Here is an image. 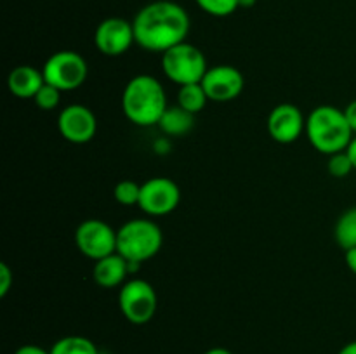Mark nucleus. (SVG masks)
Wrapping results in <instances>:
<instances>
[{
    "label": "nucleus",
    "mask_w": 356,
    "mask_h": 354,
    "mask_svg": "<svg viewBox=\"0 0 356 354\" xmlns=\"http://www.w3.org/2000/svg\"><path fill=\"white\" fill-rule=\"evenodd\" d=\"M136 44L149 52H165L186 42L190 16L186 9L172 0H155L136 14Z\"/></svg>",
    "instance_id": "f257e3e1"
},
{
    "label": "nucleus",
    "mask_w": 356,
    "mask_h": 354,
    "mask_svg": "<svg viewBox=\"0 0 356 354\" xmlns=\"http://www.w3.org/2000/svg\"><path fill=\"white\" fill-rule=\"evenodd\" d=\"M167 94L159 78L152 75H136L122 92V111L129 121L139 127L159 125L167 110Z\"/></svg>",
    "instance_id": "f03ea898"
},
{
    "label": "nucleus",
    "mask_w": 356,
    "mask_h": 354,
    "mask_svg": "<svg viewBox=\"0 0 356 354\" xmlns=\"http://www.w3.org/2000/svg\"><path fill=\"white\" fill-rule=\"evenodd\" d=\"M353 134L344 110L330 104L316 106L306 118V135L313 148L323 155L346 151L353 141Z\"/></svg>",
    "instance_id": "7ed1b4c3"
},
{
    "label": "nucleus",
    "mask_w": 356,
    "mask_h": 354,
    "mask_svg": "<svg viewBox=\"0 0 356 354\" xmlns=\"http://www.w3.org/2000/svg\"><path fill=\"white\" fill-rule=\"evenodd\" d=\"M162 229L152 219H132L117 229V252L129 262L141 264L160 252Z\"/></svg>",
    "instance_id": "20e7f679"
},
{
    "label": "nucleus",
    "mask_w": 356,
    "mask_h": 354,
    "mask_svg": "<svg viewBox=\"0 0 356 354\" xmlns=\"http://www.w3.org/2000/svg\"><path fill=\"white\" fill-rule=\"evenodd\" d=\"M209 65L204 52L190 42H183L162 54L163 75L179 87L200 83Z\"/></svg>",
    "instance_id": "39448f33"
},
{
    "label": "nucleus",
    "mask_w": 356,
    "mask_h": 354,
    "mask_svg": "<svg viewBox=\"0 0 356 354\" xmlns=\"http://www.w3.org/2000/svg\"><path fill=\"white\" fill-rule=\"evenodd\" d=\"M118 307L122 316L132 325H146L156 314L159 297L152 283L141 278L125 281L118 292Z\"/></svg>",
    "instance_id": "423d86ee"
},
{
    "label": "nucleus",
    "mask_w": 356,
    "mask_h": 354,
    "mask_svg": "<svg viewBox=\"0 0 356 354\" xmlns=\"http://www.w3.org/2000/svg\"><path fill=\"white\" fill-rule=\"evenodd\" d=\"M42 73H44L45 82L58 87L61 92H66V90H75L83 85L89 75V66L79 52L58 51L49 56Z\"/></svg>",
    "instance_id": "0eeeda50"
},
{
    "label": "nucleus",
    "mask_w": 356,
    "mask_h": 354,
    "mask_svg": "<svg viewBox=\"0 0 356 354\" xmlns=\"http://www.w3.org/2000/svg\"><path fill=\"white\" fill-rule=\"evenodd\" d=\"M75 245L80 253L99 260L117 252V231L101 219H87L76 228Z\"/></svg>",
    "instance_id": "6e6552de"
},
{
    "label": "nucleus",
    "mask_w": 356,
    "mask_h": 354,
    "mask_svg": "<svg viewBox=\"0 0 356 354\" xmlns=\"http://www.w3.org/2000/svg\"><path fill=\"white\" fill-rule=\"evenodd\" d=\"M181 201V189L169 177H152L141 184L139 205L145 214L152 217L167 215L177 208Z\"/></svg>",
    "instance_id": "1a4fd4ad"
},
{
    "label": "nucleus",
    "mask_w": 356,
    "mask_h": 354,
    "mask_svg": "<svg viewBox=\"0 0 356 354\" xmlns=\"http://www.w3.org/2000/svg\"><path fill=\"white\" fill-rule=\"evenodd\" d=\"M94 44L101 54L118 58L136 44L134 24L124 17H106L101 21L94 33Z\"/></svg>",
    "instance_id": "9d476101"
},
{
    "label": "nucleus",
    "mask_w": 356,
    "mask_h": 354,
    "mask_svg": "<svg viewBox=\"0 0 356 354\" xmlns=\"http://www.w3.org/2000/svg\"><path fill=\"white\" fill-rule=\"evenodd\" d=\"M58 130L68 142L86 144L97 132V118L86 104H70L58 117Z\"/></svg>",
    "instance_id": "9b49d317"
},
{
    "label": "nucleus",
    "mask_w": 356,
    "mask_h": 354,
    "mask_svg": "<svg viewBox=\"0 0 356 354\" xmlns=\"http://www.w3.org/2000/svg\"><path fill=\"white\" fill-rule=\"evenodd\" d=\"M202 87L205 89L209 101L216 103H228L236 99L242 94L245 80L242 71L232 65L211 66L202 78Z\"/></svg>",
    "instance_id": "f8f14e48"
},
{
    "label": "nucleus",
    "mask_w": 356,
    "mask_h": 354,
    "mask_svg": "<svg viewBox=\"0 0 356 354\" xmlns=\"http://www.w3.org/2000/svg\"><path fill=\"white\" fill-rule=\"evenodd\" d=\"M305 130V115L296 104H277L268 117V132H270L271 139L280 142V144L296 142Z\"/></svg>",
    "instance_id": "ddd939ff"
},
{
    "label": "nucleus",
    "mask_w": 356,
    "mask_h": 354,
    "mask_svg": "<svg viewBox=\"0 0 356 354\" xmlns=\"http://www.w3.org/2000/svg\"><path fill=\"white\" fill-rule=\"evenodd\" d=\"M44 83V73L30 65L16 66L7 76V89L19 99H33Z\"/></svg>",
    "instance_id": "4468645a"
},
{
    "label": "nucleus",
    "mask_w": 356,
    "mask_h": 354,
    "mask_svg": "<svg viewBox=\"0 0 356 354\" xmlns=\"http://www.w3.org/2000/svg\"><path fill=\"white\" fill-rule=\"evenodd\" d=\"M129 273H131V269H129V260L125 257H122L118 252L96 260L92 267L94 281L103 288L122 287L125 283V278H127Z\"/></svg>",
    "instance_id": "2eb2a0df"
},
{
    "label": "nucleus",
    "mask_w": 356,
    "mask_h": 354,
    "mask_svg": "<svg viewBox=\"0 0 356 354\" xmlns=\"http://www.w3.org/2000/svg\"><path fill=\"white\" fill-rule=\"evenodd\" d=\"M195 125V115L181 108L179 104L176 106H169L165 113L162 115L159 121V127L163 134L172 135V137H179V135H186L188 132L193 128Z\"/></svg>",
    "instance_id": "dca6fc26"
},
{
    "label": "nucleus",
    "mask_w": 356,
    "mask_h": 354,
    "mask_svg": "<svg viewBox=\"0 0 356 354\" xmlns=\"http://www.w3.org/2000/svg\"><path fill=\"white\" fill-rule=\"evenodd\" d=\"M334 238L337 245L346 252V250L356 246V207L348 208L337 219L336 228H334Z\"/></svg>",
    "instance_id": "f3484780"
},
{
    "label": "nucleus",
    "mask_w": 356,
    "mask_h": 354,
    "mask_svg": "<svg viewBox=\"0 0 356 354\" xmlns=\"http://www.w3.org/2000/svg\"><path fill=\"white\" fill-rule=\"evenodd\" d=\"M51 354H99L96 344L82 335H66L52 344Z\"/></svg>",
    "instance_id": "a211bd4d"
},
{
    "label": "nucleus",
    "mask_w": 356,
    "mask_h": 354,
    "mask_svg": "<svg viewBox=\"0 0 356 354\" xmlns=\"http://www.w3.org/2000/svg\"><path fill=\"white\" fill-rule=\"evenodd\" d=\"M209 97L205 94V89L202 83H188V85H181L179 92H177V104L184 108L190 113L197 115L207 104Z\"/></svg>",
    "instance_id": "6ab92c4d"
},
{
    "label": "nucleus",
    "mask_w": 356,
    "mask_h": 354,
    "mask_svg": "<svg viewBox=\"0 0 356 354\" xmlns=\"http://www.w3.org/2000/svg\"><path fill=\"white\" fill-rule=\"evenodd\" d=\"M113 196L117 203L124 205V207H134L139 205V196H141V184L136 180L124 179L115 186Z\"/></svg>",
    "instance_id": "aec40b11"
},
{
    "label": "nucleus",
    "mask_w": 356,
    "mask_h": 354,
    "mask_svg": "<svg viewBox=\"0 0 356 354\" xmlns=\"http://www.w3.org/2000/svg\"><path fill=\"white\" fill-rule=\"evenodd\" d=\"M204 12L216 17H226L240 9L238 0H195Z\"/></svg>",
    "instance_id": "412c9836"
},
{
    "label": "nucleus",
    "mask_w": 356,
    "mask_h": 354,
    "mask_svg": "<svg viewBox=\"0 0 356 354\" xmlns=\"http://www.w3.org/2000/svg\"><path fill=\"white\" fill-rule=\"evenodd\" d=\"M33 101L37 104V108H40L42 111H52L61 103V90L45 82L37 92V96L33 97Z\"/></svg>",
    "instance_id": "4be33fe9"
},
{
    "label": "nucleus",
    "mask_w": 356,
    "mask_h": 354,
    "mask_svg": "<svg viewBox=\"0 0 356 354\" xmlns=\"http://www.w3.org/2000/svg\"><path fill=\"white\" fill-rule=\"evenodd\" d=\"M327 170L332 177H337V179H343V177H348L355 170L353 162H351L348 151H339L334 153V155L329 156V163H327Z\"/></svg>",
    "instance_id": "5701e85b"
},
{
    "label": "nucleus",
    "mask_w": 356,
    "mask_h": 354,
    "mask_svg": "<svg viewBox=\"0 0 356 354\" xmlns=\"http://www.w3.org/2000/svg\"><path fill=\"white\" fill-rule=\"evenodd\" d=\"M13 271L6 262H0V297H6L13 287Z\"/></svg>",
    "instance_id": "b1692460"
},
{
    "label": "nucleus",
    "mask_w": 356,
    "mask_h": 354,
    "mask_svg": "<svg viewBox=\"0 0 356 354\" xmlns=\"http://www.w3.org/2000/svg\"><path fill=\"white\" fill-rule=\"evenodd\" d=\"M14 354H51V351L44 349L40 346H35V344H24V346L17 347Z\"/></svg>",
    "instance_id": "393cba45"
},
{
    "label": "nucleus",
    "mask_w": 356,
    "mask_h": 354,
    "mask_svg": "<svg viewBox=\"0 0 356 354\" xmlns=\"http://www.w3.org/2000/svg\"><path fill=\"white\" fill-rule=\"evenodd\" d=\"M344 115H346V120L350 124L351 130L356 134V99L351 101L346 108H344Z\"/></svg>",
    "instance_id": "a878e982"
},
{
    "label": "nucleus",
    "mask_w": 356,
    "mask_h": 354,
    "mask_svg": "<svg viewBox=\"0 0 356 354\" xmlns=\"http://www.w3.org/2000/svg\"><path fill=\"white\" fill-rule=\"evenodd\" d=\"M344 260H346V266L351 273L356 274V246L344 252Z\"/></svg>",
    "instance_id": "bb28decb"
},
{
    "label": "nucleus",
    "mask_w": 356,
    "mask_h": 354,
    "mask_svg": "<svg viewBox=\"0 0 356 354\" xmlns=\"http://www.w3.org/2000/svg\"><path fill=\"white\" fill-rule=\"evenodd\" d=\"M348 155H350V158H351V162H353V167H355V170H356V135L353 137V141L350 142V146H348Z\"/></svg>",
    "instance_id": "cd10ccee"
},
{
    "label": "nucleus",
    "mask_w": 356,
    "mask_h": 354,
    "mask_svg": "<svg viewBox=\"0 0 356 354\" xmlns=\"http://www.w3.org/2000/svg\"><path fill=\"white\" fill-rule=\"evenodd\" d=\"M337 354H356V340H353V342H348Z\"/></svg>",
    "instance_id": "c85d7f7f"
},
{
    "label": "nucleus",
    "mask_w": 356,
    "mask_h": 354,
    "mask_svg": "<svg viewBox=\"0 0 356 354\" xmlns=\"http://www.w3.org/2000/svg\"><path fill=\"white\" fill-rule=\"evenodd\" d=\"M204 354H233V353H232V351L225 349V347H212V349L205 351Z\"/></svg>",
    "instance_id": "c756f323"
},
{
    "label": "nucleus",
    "mask_w": 356,
    "mask_h": 354,
    "mask_svg": "<svg viewBox=\"0 0 356 354\" xmlns=\"http://www.w3.org/2000/svg\"><path fill=\"white\" fill-rule=\"evenodd\" d=\"M257 0H238V6L242 7V9H249V7H254L256 6Z\"/></svg>",
    "instance_id": "7c9ffc66"
}]
</instances>
